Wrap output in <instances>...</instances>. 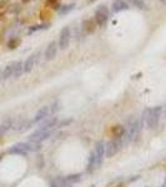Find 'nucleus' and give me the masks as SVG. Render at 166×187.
<instances>
[{
	"label": "nucleus",
	"mask_w": 166,
	"mask_h": 187,
	"mask_svg": "<svg viewBox=\"0 0 166 187\" xmlns=\"http://www.w3.org/2000/svg\"><path fill=\"white\" fill-rule=\"evenodd\" d=\"M54 2H56V0H48V4H51V3H54Z\"/></svg>",
	"instance_id": "nucleus-25"
},
{
	"label": "nucleus",
	"mask_w": 166,
	"mask_h": 187,
	"mask_svg": "<svg viewBox=\"0 0 166 187\" xmlns=\"http://www.w3.org/2000/svg\"><path fill=\"white\" fill-rule=\"evenodd\" d=\"M109 10L105 5H100L96 11H95V23L100 26V27H104L106 26L108 21H109Z\"/></svg>",
	"instance_id": "nucleus-3"
},
{
	"label": "nucleus",
	"mask_w": 166,
	"mask_h": 187,
	"mask_svg": "<svg viewBox=\"0 0 166 187\" xmlns=\"http://www.w3.org/2000/svg\"><path fill=\"white\" fill-rule=\"evenodd\" d=\"M161 111L162 107L161 106H156V107H150L146 109L143 114V120H145L146 126L150 130H154L157 127V125L160 122V117H161Z\"/></svg>",
	"instance_id": "nucleus-1"
},
{
	"label": "nucleus",
	"mask_w": 166,
	"mask_h": 187,
	"mask_svg": "<svg viewBox=\"0 0 166 187\" xmlns=\"http://www.w3.org/2000/svg\"><path fill=\"white\" fill-rule=\"evenodd\" d=\"M41 29H48V25H35L30 29V31H36V30H41Z\"/></svg>",
	"instance_id": "nucleus-21"
},
{
	"label": "nucleus",
	"mask_w": 166,
	"mask_h": 187,
	"mask_svg": "<svg viewBox=\"0 0 166 187\" xmlns=\"http://www.w3.org/2000/svg\"><path fill=\"white\" fill-rule=\"evenodd\" d=\"M53 187H59V186L57 185H53Z\"/></svg>",
	"instance_id": "nucleus-29"
},
{
	"label": "nucleus",
	"mask_w": 166,
	"mask_h": 187,
	"mask_svg": "<svg viewBox=\"0 0 166 187\" xmlns=\"http://www.w3.org/2000/svg\"><path fill=\"white\" fill-rule=\"evenodd\" d=\"M129 8V4L126 0H113L111 3V10L114 13H120L122 10H126Z\"/></svg>",
	"instance_id": "nucleus-12"
},
{
	"label": "nucleus",
	"mask_w": 166,
	"mask_h": 187,
	"mask_svg": "<svg viewBox=\"0 0 166 187\" xmlns=\"http://www.w3.org/2000/svg\"><path fill=\"white\" fill-rule=\"evenodd\" d=\"M57 49H59V45L56 44V41H55V40L51 41V43L46 46V49H45V60H46V61H51V60L56 56Z\"/></svg>",
	"instance_id": "nucleus-9"
},
{
	"label": "nucleus",
	"mask_w": 166,
	"mask_h": 187,
	"mask_svg": "<svg viewBox=\"0 0 166 187\" xmlns=\"http://www.w3.org/2000/svg\"><path fill=\"white\" fill-rule=\"evenodd\" d=\"M29 151H30L29 143H16L8 150L9 153H15V155H26Z\"/></svg>",
	"instance_id": "nucleus-10"
},
{
	"label": "nucleus",
	"mask_w": 166,
	"mask_h": 187,
	"mask_svg": "<svg viewBox=\"0 0 166 187\" xmlns=\"http://www.w3.org/2000/svg\"><path fill=\"white\" fill-rule=\"evenodd\" d=\"M5 4H6V0H0V9L4 8V6H5Z\"/></svg>",
	"instance_id": "nucleus-24"
},
{
	"label": "nucleus",
	"mask_w": 166,
	"mask_h": 187,
	"mask_svg": "<svg viewBox=\"0 0 166 187\" xmlns=\"http://www.w3.org/2000/svg\"><path fill=\"white\" fill-rule=\"evenodd\" d=\"M95 27H96V25L92 20H84L83 25H81V31L84 34H91L95 30Z\"/></svg>",
	"instance_id": "nucleus-13"
},
{
	"label": "nucleus",
	"mask_w": 166,
	"mask_h": 187,
	"mask_svg": "<svg viewBox=\"0 0 166 187\" xmlns=\"http://www.w3.org/2000/svg\"><path fill=\"white\" fill-rule=\"evenodd\" d=\"M71 118L70 120H68V121H66V120H64V121H61L60 123H59V127H64V126H68V125H70L71 123Z\"/></svg>",
	"instance_id": "nucleus-22"
},
{
	"label": "nucleus",
	"mask_w": 166,
	"mask_h": 187,
	"mask_svg": "<svg viewBox=\"0 0 166 187\" xmlns=\"http://www.w3.org/2000/svg\"><path fill=\"white\" fill-rule=\"evenodd\" d=\"M49 114H50V107L49 106H43V107H40L39 110H38V112L35 114V117H34V120H32V122H40V121H43V120H46V117L49 116Z\"/></svg>",
	"instance_id": "nucleus-11"
},
{
	"label": "nucleus",
	"mask_w": 166,
	"mask_h": 187,
	"mask_svg": "<svg viewBox=\"0 0 166 187\" xmlns=\"http://www.w3.org/2000/svg\"><path fill=\"white\" fill-rule=\"evenodd\" d=\"M127 4L132 5L134 8H138V9H140V10L147 9V6H146V4H145L144 0H127Z\"/></svg>",
	"instance_id": "nucleus-18"
},
{
	"label": "nucleus",
	"mask_w": 166,
	"mask_h": 187,
	"mask_svg": "<svg viewBox=\"0 0 166 187\" xmlns=\"http://www.w3.org/2000/svg\"><path fill=\"white\" fill-rule=\"evenodd\" d=\"M160 3H162V4H166V0H159Z\"/></svg>",
	"instance_id": "nucleus-26"
},
{
	"label": "nucleus",
	"mask_w": 166,
	"mask_h": 187,
	"mask_svg": "<svg viewBox=\"0 0 166 187\" xmlns=\"http://www.w3.org/2000/svg\"><path fill=\"white\" fill-rule=\"evenodd\" d=\"M13 127V118H5L0 123V134H5Z\"/></svg>",
	"instance_id": "nucleus-17"
},
{
	"label": "nucleus",
	"mask_w": 166,
	"mask_h": 187,
	"mask_svg": "<svg viewBox=\"0 0 166 187\" xmlns=\"http://www.w3.org/2000/svg\"><path fill=\"white\" fill-rule=\"evenodd\" d=\"M74 4H69V5H65V6H62V9H60V11H59V14L60 15H65V14H69L73 9H74Z\"/></svg>",
	"instance_id": "nucleus-20"
},
{
	"label": "nucleus",
	"mask_w": 166,
	"mask_h": 187,
	"mask_svg": "<svg viewBox=\"0 0 166 187\" xmlns=\"http://www.w3.org/2000/svg\"><path fill=\"white\" fill-rule=\"evenodd\" d=\"M0 159H2V156H0Z\"/></svg>",
	"instance_id": "nucleus-31"
},
{
	"label": "nucleus",
	"mask_w": 166,
	"mask_h": 187,
	"mask_svg": "<svg viewBox=\"0 0 166 187\" xmlns=\"http://www.w3.org/2000/svg\"><path fill=\"white\" fill-rule=\"evenodd\" d=\"M3 18V14H0V19H2Z\"/></svg>",
	"instance_id": "nucleus-30"
},
{
	"label": "nucleus",
	"mask_w": 166,
	"mask_h": 187,
	"mask_svg": "<svg viewBox=\"0 0 166 187\" xmlns=\"http://www.w3.org/2000/svg\"><path fill=\"white\" fill-rule=\"evenodd\" d=\"M51 135V130H46L44 127H39L36 129L29 136V141L30 142H36V143H41L44 140L49 139V136Z\"/></svg>",
	"instance_id": "nucleus-5"
},
{
	"label": "nucleus",
	"mask_w": 166,
	"mask_h": 187,
	"mask_svg": "<svg viewBox=\"0 0 166 187\" xmlns=\"http://www.w3.org/2000/svg\"><path fill=\"white\" fill-rule=\"evenodd\" d=\"M14 64H15V62H11V64H9V65H6V66L4 68V70L2 71V80H8V79L13 77Z\"/></svg>",
	"instance_id": "nucleus-15"
},
{
	"label": "nucleus",
	"mask_w": 166,
	"mask_h": 187,
	"mask_svg": "<svg viewBox=\"0 0 166 187\" xmlns=\"http://www.w3.org/2000/svg\"><path fill=\"white\" fill-rule=\"evenodd\" d=\"M126 134V129L124 127V126H121V125H117V126H114L113 129H111V135H113V137L114 139H121V137H124V135Z\"/></svg>",
	"instance_id": "nucleus-14"
},
{
	"label": "nucleus",
	"mask_w": 166,
	"mask_h": 187,
	"mask_svg": "<svg viewBox=\"0 0 166 187\" xmlns=\"http://www.w3.org/2000/svg\"><path fill=\"white\" fill-rule=\"evenodd\" d=\"M70 40H71V30L69 26H65L61 29L60 31V36H59V49L60 50H65L69 48V44H70Z\"/></svg>",
	"instance_id": "nucleus-4"
},
{
	"label": "nucleus",
	"mask_w": 166,
	"mask_h": 187,
	"mask_svg": "<svg viewBox=\"0 0 166 187\" xmlns=\"http://www.w3.org/2000/svg\"><path fill=\"white\" fill-rule=\"evenodd\" d=\"M18 44H19V40H16V39H14V40H11V41L9 43V48H10V49H15Z\"/></svg>",
	"instance_id": "nucleus-23"
},
{
	"label": "nucleus",
	"mask_w": 166,
	"mask_h": 187,
	"mask_svg": "<svg viewBox=\"0 0 166 187\" xmlns=\"http://www.w3.org/2000/svg\"><path fill=\"white\" fill-rule=\"evenodd\" d=\"M0 81H2V70H0Z\"/></svg>",
	"instance_id": "nucleus-28"
},
{
	"label": "nucleus",
	"mask_w": 166,
	"mask_h": 187,
	"mask_svg": "<svg viewBox=\"0 0 166 187\" xmlns=\"http://www.w3.org/2000/svg\"><path fill=\"white\" fill-rule=\"evenodd\" d=\"M92 2H95V0H87V4H91Z\"/></svg>",
	"instance_id": "nucleus-27"
},
{
	"label": "nucleus",
	"mask_w": 166,
	"mask_h": 187,
	"mask_svg": "<svg viewBox=\"0 0 166 187\" xmlns=\"http://www.w3.org/2000/svg\"><path fill=\"white\" fill-rule=\"evenodd\" d=\"M120 146H121L120 139H119V140H117V139H114V140L109 141V142L105 145V156H106L108 159L115 156V155L117 153V151L120 150Z\"/></svg>",
	"instance_id": "nucleus-7"
},
{
	"label": "nucleus",
	"mask_w": 166,
	"mask_h": 187,
	"mask_svg": "<svg viewBox=\"0 0 166 187\" xmlns=\"http://www.w3.org/2000/svg\"><path fill=\"white\" fill-rule=\"evenodd\" d=\"M97 166H96V157L94 152L90 153V157H89V162H87V172H92L94 170H96Z\"/></svg>",
	"instance_id": "nucleus-19"
},
{
	"label": "nucleus",
	"mask_w": 166,
	"mask_h": 187,
	"mask_svg": "<svg viewBox=\"0 0 166 187\" xmlns=\"http://www.w3.org/2000/svg\"><path fill=\"white\" fill-rule=\"evenodd\" d=\"M143 129V118H134V120H131L130 123H129V129H127V141L131 142V141H134L140 131Z\"/></svg>",
	"instance_id": "nucleus-2"
},
{
	"label": "nucleus",
	"mask_w": 166,
	"mask_h": 187,
	"mask_svg": "<svg viewBox=\"0 0 166 187\" xmlns=\"http://www.w3.org/2000/svg\"><path fill=\"white\" fill-rule=\"evenodd\" d=\"M94 155L96 157V166L97 168L103 165V161H104V157H105V142L104 141H97L95 143V147H94Z\"/></svg>",
	"instance_id": "nucleus-6"
},
{
	"label": "nucleus",
	"mask_w": 166,
	"mask_h": 187,
	"mask_svg": "<svg viewBox=\"0 0 166 187\" xmlns=\"http://www.w3.org/2000/svg\"><path fill=\"white\" fill-rule=\"evenodd\" d=\"M39 52H34V54H31L24 62V73H30L32 69H34L35 64H36V61H38V57H39Z\"/></svg>",
	"instance_id": "nucleus-8"
},
{
	"label": "nucleus",
	"mask_w": 166,
	"mask_h": 187,
	"mask_svg": "<svg viewBox=\"0 0 166 187\" xmlns=\"http://www.w3.org/2000/svg\"><path fill=\"white\" fill-rule=\"evenodd\" d=\"M24 73V64L21 61H16L14 64V73H13V77L14 79H19Z\"/></svg>",
	"instance_id": "nucleus-16"
}]
</instances>
